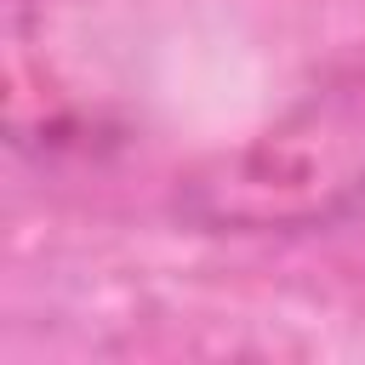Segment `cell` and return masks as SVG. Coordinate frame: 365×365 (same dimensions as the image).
I'll list each match as a JSON object with an SVG mask.
<instances>
[{
	"label": "cell",
	"mask_w": 365,
	"mask_h": 365,
	"mask_svg": "<svg viewBox=\"0 0 365 365\" xmlns=\"http://www.w3.org/2000/svg\"><path fill=\"white\" fill-rule=\"evenodd\" d=\"M365 205V63L325 74L257 137L200 160L171 211L205 234H314Z\"/></svg>",
	"instance_id": "1"
}]
</instances>
